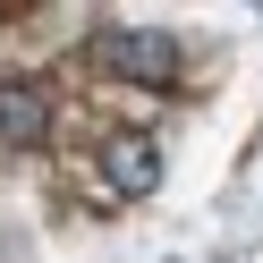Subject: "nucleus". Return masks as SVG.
Returning a JSON list of instances; mask_svg holds the SVG:
<instances>
[{
  "label": "nucleus",
  "instance_id": "1",
  "mask_svg": "<svg viewBox=\"0 0 263 263\" xmlns=\"http://www.w3.org/2000/svg\"><path fill=\"white\" fill-rule=\"evenodd\" d=\"M93 60H102L110 77H127V85H178V77H187V51H178V34H161V26H102V34H93Z\"/></svg>",
  "mask_w": 263,
  "mask_h": 263
},
{
  "label": "nucleus",
  "instance_id": "2",
  "mask_svg": "<svg viewBox=\"0 0 263 263\" xmlns=\"http://www.w3.org/2000/svg\"><path fill=\"white\" fill-rule=\"evenodd\" d=\"M51 144V85L43 77H0V153Z\"/></svg>",
  "mask_w": 263,
  "mask_h": 263
},
{
  "label": "nucleus",
  "instance_id": "3",
  "mask_svg": "<svg viewBox=\"0 0 263 263\" xmlns=\"http://www.w3.org/2000/svg\"><path fill=\"white\" fill-rule=\"evenodd\" d=\"M102 178H110L119 195H153L161 144H153V136H110V144H102Z\"/></svg>",
  "mask_w": 263,
  "mask_h": 263
}]
</instances>
